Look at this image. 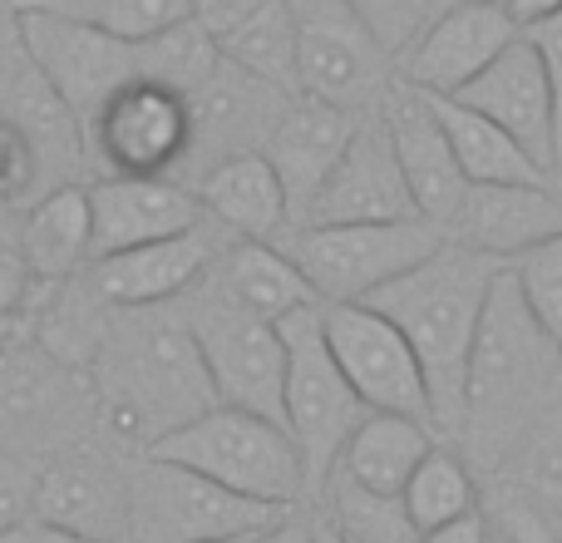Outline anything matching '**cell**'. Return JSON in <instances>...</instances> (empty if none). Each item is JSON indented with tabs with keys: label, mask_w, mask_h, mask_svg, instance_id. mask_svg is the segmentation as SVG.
Returning a JSON list of instances; mask_svg holds the SVG:
<instances>
[{
	"label": "cell",
	"mask_w": 562,
	"mask_h": 543,
	"mask_svg": "<svg viewBox=\"0 0 562 543\" xmlns=\"http://www.w3.org/2000/svg\"><path fill=\"white\" fill-rule=\"evenodd\" d=\"M429 99H435V114L445 124L449 144H454V158L469 184H553V174L514 134H504L494 119H484L479 109L459 104L449 95H429Z\"/></svg>",
	"instance_id": "cell-28"
},
{
	"label": "cell",
	"mask_w": 562,
	"mask_h": 543,
	"mask_svg": "<svg viewBox=\"0 0 562 543\" xmlns=\"http://www.w3.org/2000/svg\"><path fill=\"white\" fill-rule=\"evenodd\" d=\"M558 406H562V346L538 326L514 272L504 267L494 291H488L474 356H469L464 425H459L464 459L494 475L533 435L538 420L553 415Z\"/></svg>",
	"instance_id": "cell-2"
},
{
	"label": "cell",
	"mask_w": 562,
	"mask_h": 543,
	"mask_svg": "<svg viewBox=\"0 0 562 543\" xmlns=\"http://www.w3.org/2000/svg\"><path fill=\"white\" fill-rule=\"evenodd\" d=\"M89 218H94V263L207 223L198 193L178 178H89Z\"/></svg>",
	"instance_id": "cell-20"
},
{
	"label": "cell",
	"mask_w": 562,
	"mask_h": 543,
	"mask_svg": "<svg viewBox=\"0 0 562 543\" xmlns=\"http://www.w3.org/2000/svg\"><path fill=\"white\" fill-rule=\"evenodd\" d=\"M89 380L99 400V425L128 455H144L154 440L223 406L203 351L173 301L114 311Z\"/></svg>",
	"instance_id": "cell-1"
},
{
	"label": "cell",
	"mask_w": 562,
	"mask_h": 543,
	"mask_svg": "<svg viewBox=\"0 0 562 543\" xmlns=\"http://www.w3.org/2000/svg\"><path fill=\"white\" fill-rule=\"evenodd\" d=\"M508 272H514V281H518V291H524L528 311L538 317V326L562 346V233L528 247V253H518L514 263H508Z\"/></svg>",
	"instance_id": "cell-36"
},
{
	"label": "cell",
	"mask_w": 562,
	"mask_h": 543,
	"mask_svg": "<svg viewBox=\"0 0 562 543\" xmlns=\"http://www.w3.org/2000/svg\"><path fill=\"white\" fill-rule=\"evenodd\" d=\"M217 65H223V49H217V40L193 15L173 20L168 30H158V35L134 45V75L158 79V85L178 89V95L203 89Z\"/></svg>",
	"instance_id": "cell-32"
},
{
	"label": "cell",
	"mask_w": 562,
	"mask_h": 543,
	"mask_svg": "<svg viewBox=\"0 0 562 543\" xmlns=\"http://www.w3.org/2000/svg\"><path fill=\"white\" fill-rule=\"evenodd\" d=\"M247 539H252V534H243V539H207V543H247Z\"/></svg>",
	"instance_id": "cell-47"
},
{
	"label": "cell",
	"mask_w": 562,
	"mask_h": 543,
	"mask_svg": "<svg viewBox=\"0 0 562 543\" xmlns=\"http://www.w3.org/2000/svg\"><path fill=\"white\" fill-rule=\"evenodd\" d=\"M435 425L409 415H390V410H370L356 425V435L346 440L336 469L350 479H360L375 495H405L409 475L419 469V459L435 450Z\"/></svg>",
	"instance_id": "cell-26"
},
{
	"label": "cell",
	"mask_w": 562,
	"mask_h": 543,
	"mask_svg": "<svg viewBox=\"0 0 562 543\" xmlns=\"http://www.w3.org/2000/svg\"><path fill=\"white\" fill-rule=\"evenodd\" d=\"M316 505L330 514V524L340 529L346 543H419L425 539L415 529V519H409L405 499L375 495V489H366L360 479L340 475V469H330Z\"/></svg>",
	"instance_id": "cell-31"
},
{
	"label": "cell",
	"mask_w": 562,
	"mask_h": 543,
	"mask_svg": "<svg viewBox=\"0 0 562 543\" xmlns=\"http://www.w3.org/2000/svg\"><path fill=\"white\" fill-rule=\"evenodd\" d=\"M30 495H35V465L0 450V534L30 514Z\"/></svg>",
	"instance_id": "cell-40"
},
{
	"label": "cell",
	"mask_w": 562,
	"mask_h": 543,
	"mask_svg": "<svg viewBox=\"0 0 562 543\" xmlns=\"http://www.w3.org/2000/svg\"><path fill=\"white\" fill-rule=\"evenodd\" d=\"M400 499H405V509H409V519H415L419 534L449 524V519L474 514L479 509L474 465H469L464 450H454L449 440H435V450L419 459V469L409 475V485H405Z\"/></svg>",
	"instance_id": "cell-30"
},
{
	"label": "cell",
	"mask_w": 562,
	"mask_h": 543,
	"mask_svg": "<svg viewBox=\"0 0 562 543\" xmlns=\"http://www.w3.org/2000/svg\"><path fill=\"white\" fill-rule=\"evenodd\" d=\"M518 35L524 30L514 25L504 0H445L435 20L400 49L395 79L425 89V95H459Z\"/></svg>",
	"instance_id": "cell-15"
},
{
	"label": "cell",
	"mask_w": 562,
	"mask_h": 543,
	"mask_svg": "<svg viewBox=\"0 0 562 543\" xmlns=\"http://www.w3.org/2000/svg\"><path fill=\"white\" fill-rule=\"evenodd\" d=\"M296 15V95L350 114H375L395 85V55L346 0H291Z\"/></svg>",
	"instance_id": "cell-10"
},
{
	"label": "cell",
	"mask_w": 562,
	"mask_h": 543,
	"mask_svg": "<svg viewBox=\"0 0 562 543\" xmlns=\"http://www.w3.org/2000/svg\"><path fill=\"white\" fill-rule=\"evenodd\" d=\"M504 267L508 263H498V257L445 237L425 263H415L405 277L385 281L370 297V307L385 311L405 331L409 351L425 370L429 415H435L439 440H459V425H464L469 356H474L488 291H494Z\"/></svg>",
	"instance_id": "cell-3"
},
{
	"label": "cell",
	"mask_w": 562,
	"mask_h": 543,
	"mask_svg": "<svg viewBox=\"0 0 562 543\" xmlns=\"http://www.w3.org/2000/svg\"><path fill=\"white\" fill-rule=\"evenodd\" d=\"M562 233V184H469L449 237L514 263L518 253Z\"/></svg>",
	"instance_id": "cell-23"
},
{
	"label": "cell",
	"mask_w": 562,
	"mask_h": 543,
	"mask_svg": "<svg viewBox=\"0 0 562 543\" xmlns=\"http://www.w3.org/2000/svg\"><path fill=\"white\" fill-rule=\"evenodd\" d=\"M217 49L237 69L296 95V15H291V0H262L243 25L217 40Z\"/></svg>",
	"instance_id": "cell-29"
},
{
	"label": "cell",
	"mask_w": 562,
	"mask_h": 543,
	"mask_svg": "<svg viewBox=\"0 0 562 543\" xmlns=\"http://www.w3.org/2000/svg\"><path fill=\"white\" fill-rule=\"evenodd\" d=\"M247 543H311V514L306 509H291V514H281L277 524L257 529Z\"/></svg>",
	"instance_id": "cell-43"
},
{
	"label": "cell",
	"mask_w": 562,
	"mask_h": 543,
	"mask_svg": "<svg viewBox=\"0 0 562 543\" xmlns=\"http://www.w3.org/2000/svg\"><path fill=\"white\" fill-rule=\"evenodd\" d=\"M223 237L227 233L207 218V223H198L193 233L158 237V243L99 257V263H89V277H94V287L104 291L109 307H119V311L168 307V301H178L207 267L217 263V253L227 247Z\"/></svg>",
	"instance_id": "cell-19"
},
{
	"label": "cell",
	"mask_w": 562,
	"mask_h": 543,
	"mask_svg": "<svg viewBox=\"0 0 562 543\" xmlns=\"http://www.w3.org/2000/svg\"><path fill=\"white\" fill-rule=\"evenodd\" d=\"M20 243L35 281L79 277L94 263V218H89V184H59L20 208Z\"/></svg>",
	"instance_id": "cell-25"
},
{
	"label": "cell",
	"mask_w": 562,
	"mask_h": 543,
	"mask_svg": "<svg viewBox=\"0 0 562 543\" xmlns=\"http://www.w3.org/2000/svg\"><path fill=\"white\" fill-rule=\"evenodd\" d=\"M494 543H498V539H494Z\"/></svg>",
	"instance_id": "cell-48"
},
{
	"label": "cell",
	"mask_w": 562,
	"mask_h": 543,
	"mask_svg": "<svg viewBox=\"0 0 562 543\" xmlns=\"http://www.w3.org/2000/svg\"><path fill=\"white\" fill-rule=\"evenodd\" d=\"M419 543H494V529H488L484 509H474V514H464V519H449V524L429 529Z\"/></svg>",
	"instance_id": "cell-42"
},
{
	"label": "cell",
	"mask_w": 562,
	"mask_h": 543,
	"mask_svg": "<svg viewBox=\"0 0 562 543\" xmlns=\"http://www.w3.org/2000/svg\"><path fill=\"white\" fill-rule=\"evenodd\" d=\"M400 218H419L409 184L400 174L395 144L385 134V119L360 114L356 134H350L346 154L336 158L330 178L316 188L311 208L301 213L296 228H321V223H400Z\"/></svg>",
	"instance_id": "cell-17"
},
{
	"label": "cell",
	"mask_w": 562,
	"mask_h": 543,
	"mask_svg": "<svg viewBox=\"0 0 562 543\" xmlns=\"http://www.w3.org/2000/svg\"><path fill=\"white\" fill-rule=\"evenodd\" d=\"M213 277L223 281L227 297H237L247 311H257L267 321H286L291 311L316 307V291H311V281L301 277V267L291 263V253L281 243H243V237H233L217 253Z\"/></svg>",
	"instance_id": "cell-27"
},
{
	"label": "cell",
	"mask_w": 562,
	"mask_h": 543,
	"mask_svg": "<svg viewBox=\"0 0 562 543\" xmlns=\"http://www.w3.org/2000/svg\"><path fill=\"white\" fill-rule=\"evenodd\" d=\"M286 99H291L286 89L267 85V79L237 69L233 59H223V65L213 69V79L188 95V109H193V148H188V158H183L178 184L198 188V178H203L207 168H217L223 158L262 154V144H267V134H272Z\"/></svg>",
	"instance_id": "cell-16"
},
{
	"label": "cell",
	"mask_w": 562,
	"mask_h": 543,
	"mask_svg": "<svg viewBox=\"0 0 562 543\" xmlns=\"http://www.w3.org/2000/svg\"><path fill=\"white\" fill-rule=\"evenodd\" d=\"M321 326H326V346L336 356L340 376L366 400V410H390V415L435 425L425 370H419L405 331L385 311H375L370 301H321Z\"/></svg>",
	"instance_id": "cell-13"
},
{
	"label": "cell",
	"mask_w": 562,
	"mask_h": 543,
	"mask_svg": "<svg viewBox=\"0 0 562 543\" xmlns=\"http://www.w3.org/2000/svg\"><path fill=\"white\" fill-rule=\"evenodd\" d=\"M20 40H25V55L35 65V75L65 104V114L79 124V134L134 79V45L85 25V20L55 15V10H40V5H20Z\"/></svg>",
	"instance_id": "cell-12"
},
{
	"label": "cell",
	"mask_w": 562,
	"mask_h": 543,
	"mask_svg": "<svg viewBox=\"0 0 562 543\" xmlns=\"http://www.w3.org/2000/svg\"><path fill=\"white\" fill-rule=\"evenodd\" d=\"M311 543H346V539H340V529L330 524L326 509H316V514H311Z\"/></svg>",
	"instance_id": "cell-45"
},
{
	"label": "cell",
	"mask_w": 562,
	"mask_h": 543,
	"mask_svg": "<svg viewBox=\"0 0 562 543\" xmlns=\"http://www.w3.org/2000/svg\"><path fill=\"white\" fill-rule=\"evenodd\" d=\"M198 203L203 213L223 228L227 237L243 243H277L291 233V203L281 193L277 168L267 164V154H233L217 168H207L198 178Z\"/></svg>",
	"instance_id": "cell-24"
},
{
	"label": "cell",
	"mask_w": 562,
	"mask_h": 543,
	"mask_svg": "<svg viewBox=\"0 0 562 543\" xmlns=\"http://www.w3.org/2000/svg\"><path fill=\"white\" fill-rule=\"evenodd\" d=\"M459 104L479 109L484 119H494L504 134H514L538 164L553 174L558 184V144H553V89H548V75L538 65V49L528 45L524 35L484 69L474 75L459 95Z\"/></svg>",
	"instance_id": "cell-21"
},
{
	"label": "cell",
	"mask_w": 562,
	"mask_h": 543,
	"mask_svg": "<svg viewBox=\"0 0 562 543\" xmlns=\"http://www.w3.org/2000/svg\"><path fill=\"white\" fill-rule=\"evenodd\" d=\"M311 281L316 301H370L385 281L405 277L415 263H425L445 233L425 218H400V223H321L291 228L277 237Z\"/></svg>",
	"instance_id": "cell-9"
},
{
	"label": "cell",
	"mask_w": 562,
	"mask_h": 543,
	"mask_svg": "<svg viewBox=\"0 0 562 543\" xmlns=\"http://www.w3.org/2000/svg\"><path fill=\"white\" fill-rule=\"evenodd\" d=\"M262 0H193V20L207 30L213 40H223L227 30H237Z\"/></svg>",
	"instance_id": "cell-41"
},
{
	"label": "cell",
	"mask_w": 562,
	"mask_h": 543,
	"mask_svg": "<svg viewBox=\"0 0 562 543\" xmlns=\"http://www.w3.org/2000/svg\"><path fill=\"white\" fill-rule=\"evenodd\" d=\"M346 5L356 10V15L375 30L380 45L400 59V49L435 20V10L445 5V0H346Z\"/></svg>",
	"instance_id": "cell-37"
},
{
	"label": "cell",
	"mask_w": 562,
	"mask_h": 543,
	"mask_svg": "<svg viewBox=\"0 0 562 543\" xmlns=\"http://www.w3.org/2000/svg\"><path fill=\"white\" fill-rule=\"evenodd\" d=\"M30 291H35V277H30L25 243H20V208L0 203V317H20Z\"/></svg>",
	"instance_id": "cell-38"
},
{
	"label": "cell",
	"mask_w": 562,
	"mask_h": 543,
	"mask_svg": "<svg viewBox=\"0 0 562 543\" xmlns=\"http://www.w3.org/2000/svg\"><path fill=\"white\" fill-rule=\"evenodd\" d=\"M524 40L538 49V65H543L548 89H553V144H558V184H562V10L528 25Z\"/></svg>",
	"instance_id": "cell-39"
},
{
	"label": "cell",
	"mask_w": 562,
	"mask_h": 543,
	"mask_svg": "<svg viewBox=\"0 0 562 543\" xmlns=\"http://www.w3.org/2000/svg\"><path fill=\"white\" fill-rule=\"evenodd\" d=\"M504 5H508V15H514V25L528 30V25H538V20L558 15L562 0H504Z\"/></svg>",
	"instance_id": "cell-44"
},
{
	"label": "cell",
	"mask_w": 562,
	"mask_h": 543,
	"mask_svg": "<svg viewBox=\"0 0 562 543\" xmlns=\"http://www.w3.org/2000/svg\"><path fill=\"white\" fill-rule=\"evenodd\" d=\"M128 450L114 440H79L35 469L30 514L94 543H128Z\"/></svg>",
	"instance_id": "cell-14"
},
{
	"label": "cell",
	"mask_w": 562,
	"mask_h": 543,
	"mask_svg": "<svg viewBox=\"0 0 562 543\" xmlns=\"http://www.w3.org/2000/svg\"><path fill=\"white\" fill-rule=\"evenodd\" d=\"M356 119L360 114H350V109H340V104H326V99H316V95H291L286 104H281L262 154H267V164L277 168L281 193H286V203H291V228L301 223V213L311 208L316 188L326 184L336 158L346 154L350 134H356Z\"/></svg>",
	"instance_id": "cell-22"
},
{
	"label": "cell",
	"mask_w": 562,
	"mask_h": 543,
	"mask_svg": "<svg viewBox=\"0 0 562 543\" xmlns=\"http://www.w3.org/2000/svg\"><path fill=\"white\" fill-rule=\"evenodd\" d=\"M291 509L247 499L217 479L158 455L128 459V543H207L243 539L277 524Z\"/></svg>",
	"instance_id": "cell-8"
},
{
	"label": "cell",
	"mask_w": 562,
	"mask_h": 543,
	"mask_svg": "<svg viewBox=\"0 0 562 543\" xmlns=\"http://www.w3.org/2000/svg\"><path fill=\"white\" fill-rule=\"evenodd\" d=\"M94 435H104V425L89 370L65 366L20 321H10L0 346V450L40 469L49 455Z\"/></svg>",
	"instance_id": "cell-4"
},
{
	"label": "cell",
	"mask_w": 562,
	"mask_h": 543,
	"mask_svg": "<svg viewBox=\"0 0 562 543\" xmlns=\"http://www.w3.org/2000/svg\"><path fill=\"white\" fill-rule=\"evenodd\" d=\"M380 119H385V134L395 144L400 174H405L409 198H415V213L449 237V228H454L459 208L469 198V178L459 168L454 144H449L445 124L435 114V99L425 89L395 79L390 95L380 99Z\"/></svg>",
	"instance_id": "cell-18"
},
{
	"label": "cell",
	"mask_w": 562,
	"mask_h": 543,
	"mask_svg": "<svg viewBox=\"0 0 562 543\" xmlns=\"http://www.w3.org/2000/svg\"><path fill=\"white\" fill-rule=\"evenodd\" d=\"M94 178H178L193 148L188 95L134 75L85 129Z\"/></svg>",
	"instance_id": "cell-11"
},
{
	"label": "cell",
	"mask_w": 562,
	"mask_h": 543,
	"mask_svg": "<svg viewBox=\"0 0 562 543\" xmlns=\"http://www.w3.org/2000/svg\"><path fill=\"white\" fill-rule=\"evenodd\" d=\"M5 336H10V321H5V317H0V346H5Z\"/></svg>",
	"instance_id": "cell-46"
},
{
	"label": "cell",
	"mask_w": 562,
	"mask_h": 543,
	"mask_svg": "<svg viewBox=\"0 0 562 543\" xmlns=\"http://www.w3.org/2000/svg\"><path fill=\"white\" fill-rule=\"evenodd\" d=\"M20 5H40V10H55V15L85 20V25L104 30V35L128 40V45L168 30L173 20L193 15V0H20Z\"/></svg>",
	"instance_id": "cell-34"
},
{
	"label": "cell",
	"mask_w": 562,
	"mask_h": 543,
	"mask_svg": "<svg viewBox=\"0 0 562 543\" xmlns=\"http://www.w3.org/2000/svg\"><path fill=\"white\" fill-rule=\"evenodd\" d=\"M281 326L286 341V386H281V420L286 435L296 440L301 469H306V495L311 505L321 499L330 469H336L346 440L356 435V425L370 415L366 400L350 390V380L340 376L336 356L326 346V326H321V301L306 311H291Z\"/></svg>",
	"instance_id": "cell-6"
},
{
	"label": "cell",
	"mask_w": 562,
	"mask_h": 543,
	"mask_svg": "<svg viewBox=\"0 0 562 543\" xmlns=\"http://www.w3.org/2000/svg\"><path fill=\"white\" fill-rule=\"evenodd\" d=\"M188 321L198 351L207 361V376L217 386L223 406H243L257 415L281 420V386H286V341L281 326L257 311H247L237 297H227L213 267L173 301ZM286 425V420H281Z\"/></svg>",
	"instance_id": "cell-7"
},
{
	"label": "cell",
	"mask_w": 562,
	"mask_h": 543,
	"mask_svg": "<svg viewBox=\"0 0 562 543\" xmlns=\"http://www.w3.org/2000/svg\"><path fill=\"white\" fill-rule=\"evenodd\" d=\"M148 455L188 465L217 485L237 489L247 499H262L277 509H306V469H301L296 440L272 415H257L243 406H213L207 415L178 425L173 435L154 440Z\"/></svg>",
	"instance_id": "cell-5"
},
{
	"label": "cell",
	"mask_w": 562,
	"mask_h": 543,
	"mask_svg": "<svg viewBox=\"0 0 562 543\" xmlns=\"http://www.w3.org/2000/svg\"><path fill=\"white\" fill-rule=\"evenodd\" d=\"M59 184H79V174L15 114H0V203L25 208Z\"/></svg>",
	"instance_id": "cell-33"
},
{
	"label": "cell",
	"mask_w": 562,
	"mask_h": 543,
	"mask_svg": "<svg viewBox=\"0 0 562 543\" xmlns=\"http://www.w3.org/2000/svg\"><path fill=\"white\" fill-rule=\"evenodd\" d=\"M494 475H508L514 485H524L533 495V505L553 519V529L562 534V406L553 415L538 420V430L494 469Z\"/></svg>",
	"instance_id": "cell-35"
}]
</instances>
